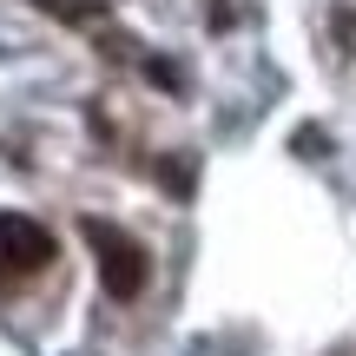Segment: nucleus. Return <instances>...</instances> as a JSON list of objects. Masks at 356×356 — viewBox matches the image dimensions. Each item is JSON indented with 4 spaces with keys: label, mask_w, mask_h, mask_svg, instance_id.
<instances>
[{
    "label": "nucleus",
    "mask_w": 356,
    "mask_h": 356,
    "mask_svg": "<svg viewBox=\"0 0 356 356\" xmlns=\"http://www.w3.org/2000/svg\"><path fill=\"white\" fill-rule=\"evenodd\" d=\"M53 257V231L26 211H0V277H26Z\"/></svg>",
    "instance_id": "obj_2"
},
{
    "label": "nucleus",
    "mask_w": 356,
    "mask_h": 356,
    "mask_svg": "<svg viewBox=\"0 0 356 356\" xmlns=\"http://www.w3.org/2000/svg\"><path fill=\"white\" fill-rule=\"evenodd\" d=\"M297 152H304V159H323V145H330V132H317V126H304V132H297Z\"/></svg>",
    "instance_id": "obj_3"
},
{
    "label": "nucleus",
    "mask_w": 356,
    "mask_h": 356,
    "mask_svg": "<svg viewBox=\"0 0 356 356\" xmlns=\"http://www.w3.org/2000/svg\"><path fill=\"white\" fill-rule=\"evenodd\" d=\"M79 231H86L92 257H99V284H106V297L132 304V297L145 291V277H152V257H145V244L126 238L119 225H106V218H79Z\"/></svg>",
    "instance_id": "obj_1"
}]
</instances>
